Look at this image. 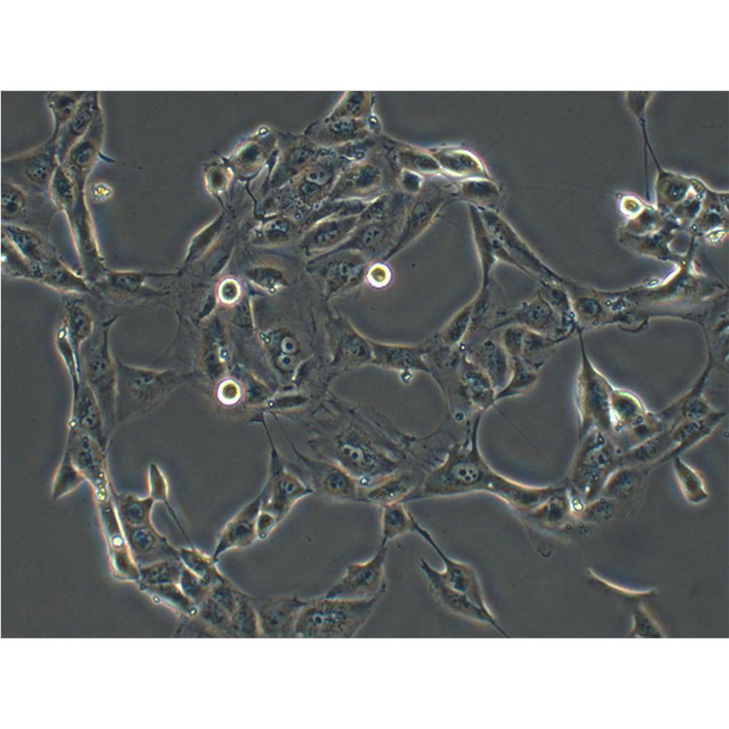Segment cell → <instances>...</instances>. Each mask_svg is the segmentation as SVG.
Wrapping results in <instances>:
<instances>
[{
  "label": "cell",
  "instance_id": "30",
  "mask_svg": "<svg viewBox=\"0 0 729 729\" xmlns=\"http://www.w3.org/2000/svg\"><path fill=\"white\" fill-rule=\"evenodd\" d=\"M456 192L457 197L468 204L489 209H493L500 196L498 186L492 179L480 177L462 179L456 184Z\"/></svg>",
  "mask_w": 729,
  "mask_h": 729
},
{
  "label": "cell",
  "instance_id": "26",
  "mask_svg": "<svg viewBox=\"0 0 729 729\" xmlns=\"http://www.w3.org/2000/svg\"><path fill=\"white\" fill-rule=\"evenodd\" d=\"M110 495L122 525L153 524L152 513L155 501L149 495L140 498L132 494L120 493L111 483Z\"/></svg>",
  "mask_w": 729,
  "mask_h": 729
},
{
  "label": "cell",
  "instance_id": "42",
  "mask_svg": "<svg viewBox=\"0 0 729 729\" xmlns=\"http://www.w3.org/2000/svg\"><path fill=\"white\" fill-rule=\"evenodd\" d=\"M112 192L110 187L103 184H96L93 187L92 190L93 196L96 199V201H103V199H107L112 195Z\"/></svg>",
  "mask_w": 729,
  "mask_h": 729
},
{
  "label": "cell",
  "instance_id": "13",
  "mask_svg": "<svg viewBox=\"0 0 729 729\" xmlns=\"http://www.w3.org/2000/svg\"><path fill=\"white\" fill-rule=\"evenodd\" d=\"M427 471L411 462L404 468L367 486H360L358 501L379 507L407 499L420 487Z\"/></svg>",
  "mask_w": 729,
  "mask_h": 729
},
{
  "label": "cell",
  "instance_id": "6",
  "mask_svg": "<svg viewBox=\"0 0 729 729\" xmlns=\"http://www.w3.org/2000/svg\"><path fill=\"white\" fill-rule=\"evenodd\" d=\"M387 552V547L379 545L369 559L349 564L324 597L355 600L382 597L387 588L384 572Z\"/></svg>",
  "mask_w": 729,
  "mask_h": 729
},
{
  "label": "cell",
  "instance_id": "1",
  "mask_svg": "<svg viewBox=\"0 0 729 729\" xmlns=\"http://www.w3.org/2000/svg\"><path fill=\"white\" fill-rule=\"evenodd\" d=\"M118 315L96 320L90 337L81 345L78 354L80 377L94 393L100 407L106 429L111 437L114 423L117 383L115 357L110 347L111 328Z\"/></svg>",
  "mask_w": 729,
  "mask_h": 729
},
{
  "label": "cell",
  "instance_id": "36",
  "mask_svg": "<svg viewBox=\"0 0 729 729\" xmlns=\"http://www.w3.org/2000/svg\"><path fill=\"white\" fill-rule=\"evenodd\" d=\"M48 194L51 202L65 216L70 212L75 201V185L61 165L56 169L51 179Z\"/></svg>",
  "mask_w": 729,
  "mask_h": 729
},
{
  "label": "cell",
  "instance_id": "32",
  "mask_svg": "<svg viewBox=\"0 0 729 729\" xmlns=\"http://www.w3.org/2000/svg\"><path fill=\"white\" fill-rule=\"evenodd\" d=\"M1 213L2 224H19L29 211L28 192L20 187L3 180Z\"/></svg>",
  "mask_w": 729,
  "mask_h": 729
},
{
  "label": "cell",
  "instance_id": "11",
  "mask_svg": "<svg viewBox=\"0 0 729 729\" xmlns=\"http://www.w3.org/2000/svg\"><path fill=\"white\" fill-rule=\"evenodd\" d=\"M59 166L53 147L41 148L7 159L2 164L3 180L35 194L48 193L53 174Z\"/></svg>",
  "mask_w": 729,
  "mask_h": 729
},
{
  "label": "cell",
  "instance_id": "4",
  "mask_svg": "<svg viewBox=\"0 0 729 729\" xmlns=\"http://www.w3.org/2000/svg\"><path fill=\"white\" fill-rule=\"evenodd\" d=\"M263 425L270 444V456L267 478L259 493L261 510L273 515L280 523L299 500L313 493L298 471L296 463L285 459L278 451Z\"/></svg>",
  "mask_w": 729,
  "mask_h": 729
},
{
  "label": "cell",
  "instance_id": "20",
  "mask_svg": "<svg viewBox=\"0 0 729 729\" xmlns=\"http://www.w3.org/2000/svg\"><path fill=\"white\" fill-rule=\"evenodd\" d=\"M420 567L436 596L448 609L463 617L482 623L490 624L508 637V635L496 623L490 610L481 608L467 596L449 587L439 576L438 571L431 567L423 558L420 559Z\"/></svg>",
  "mask_w": 729,
  "mask_h": 729
},
{
  "label": "cell",
  "instance_id": "29",
  "mask_svg": "<svg viewBox=\"0 0 729 729\" xmlns=\"http://www.w3.org/2000/svg\"><path fill=\"white\" fill-rule=\"evenodd\" d=\"M436 161L446 173L456 177L492 179L481 162L467 152L443 151L436 155Z\"/></svg>",
  "mask_w": 729,
  "mask_h": 729
},
{
  "label": "cell",
  "instance_id": "33",
  "mask_svg": "<svg viewBox=\"0 0 729 729\" xmlns=\"http://www.w3.org/2000/svg\"><path fill=\"white\" fill-rule=\"evenodd\" d=\"M84 481L83 476L64 451L51 484V498L58 500L75 491Z\"/></svg>",
  "mask_w": 729,
  "mask_h": 729
},
{
  "label": "cell",
  "instance_id": "2",
  "mask_svg": "<svg viewBox=\"0 0 729 729\" xmlns=\"http://www.w3.org/2000/svg\"><path fill=\"white\" fill-rule=\"evenodd\" d=\"M115 429L157 407L173 385L172 373L128 364L115 357Z\"/></svg>",
  "mask_w": 729,
  "mask_h": 729
},
{
  "label": "cell",
  "instance_id": "14",
  "mask_svg": "<svg viewBox=\"0 0 729 729\" xmlns=\"http://www.w3.org/2000/svg\"><path fill=\"white\" fill-rule=\"evenodd\" d=\"M72 402L68 422L93 438L107 451L110 439L99 403L80 373L69 375Z\"/></svg>",
  "mask_w": 729,
  "mask_h": 729
},
{
  "label": "cell",
  "instance_id": "7",
  "mask_svg": "<svg viewBox=\"0 0 729 729\" xmlns=\"http://www.w3.org/2000/svg\"><path fill=\"white\" fill-rule=\"evenodd\" d=\"M65 451L90 485L95 500L102 502L110 498L107 451L93 438L68 422Z\"/></svg>",
  "mask_w": 729,
  "mask_h": 729
},
{
  "label": "cell",
  "instance_id": "8",
  "mask_svg": "<svg viewBox=\"0 0 729 729\" xmlns=\"http://www.w3.org/2000/svg\"><path fill=\"white\" fill-rule=\"evenodd\" d=\"M456 197V185L453 188L424 186L406 209L399 236L383 260H389L414 241L431 224L444 206Z\"/></svg>",
  "mask_w": 729,
  "mask_h": 729
},
{
  "label": "cell",
  "instance_id": "25",
  "mask_svg": "<svg viewBox=\"0 0 729 729\" xmlns=\"http://www.w3.org/2000/svg\"><path fill=\"white\" fill-rule=\"evenodd\" d=\"M342 172L333 164L318 163L310 168L303 177L299 186L300 197L313 210L327 201Z\"/></svg>",
  "mask_w": 729,
  "mask_h": 729
},
{
  "label": "cell",
  "instance_id": "28",
  "mask_svg": "<svg viewBox=\"0 0 729 729\" xmlns=\"http://www.w3.org/2000/svg\"><path fill=\"white\" fill-rule=\"evenodd\" d=\"M381 540L379 545L387 544L399 537L413 533L415 517L405 503L398 502L379 507Z\"/></svg>",
  "mask_w": 729,
  "mask_h": 729
},
{
  "label": "cell",
  "instance_id": "12",
  "mask_svg": "<svg viewBox=\"0 0 729 729\" xmlns=\"http://www.w3.org/2000/svg\"><path fill=\"white\" fill-rule=\"evenodd\" d=\"M405 211L401 210L382 218L359 221L345 242L323 254L352 251L360 253L370 260L387 251V248L390 250L400 233Z\"/></svg>",
  "mask_w": 729,
  "mask_h": 729
},
{
  "label": "cell",
  "instance_id": "40",
  "mask_svg": "<svg viewBox=\"0 0 729 729\" xmlns=\"http://www.w3.org/2000/svg\"><path fill=\"white\" fill-rule=\"evenodd\" d=\"M368 273V278L369 281L374 285L386 283L388 281V278L390 276L389 270L388 268L382 264H374L367 269L366 271Z\"/></svg>",
  "mask_w": 729,
  "mask_h": 729
},
{
  "label": "cell",
  "instance_id": "5",
  "mask_svg": "<svg viewBox=\"0 0 729 729\" xmlns=\"http://www.w3.org/2000/svg\"><path fill=\"white\" fill-rule=\"evenodd\" d=\"M298 471L313 494L331 503L358 501V481L338 464L307 456L291 444Z\"/></svg>",
  "mask_w": 729,
  "mask_h": 729
},
{
  "label": "cell",
  "instance_id": "15",
  "mask_svg": "<svg viewBox=\"0 0 729 729\" xmlns=\"http://www.w3.org/2000/svg\"><path fill=\"white\" fill-rule=\"evenodd\" d=\"M96 504L110 562L114 572L124 578H137L140 576L139 567L130 551L111 495L107 500L97 502Z\"/></svg>",
  "mask_w": 729,
  "mask_h": 729
},
{
  "label": "cell",
  "instance_id": "17",
  "mask_svg": "<svg viewBox=\"0 0 729 729\" xmlns=\"http://www.w3.org/2000/svg\"><path fill=\"white\" fill-rule=\"evenodd\" d=\"M261 510V497L258 493L226 522L211 555L216 561L224 553L248 547L258 540L256 521Z\"/></svg>",
  "mask_w": 729,
  "mask_h": 729
},
{
  "label": "cell",
  "instance_id": "9",
  "mask_svg": "<svg viewBox=\"0 0 729 729\" xmlns=\"http://www.w3.org/2000/svg\"><path fill=\"white\" fill-rule=\"evenodd\" d=\"M478 208L489 232L517 262L523 272L540 281L557 283L560 280V277L542 262L499 214L493 209Z\"/></svg>",
  "mask_w": 729,
  "mask_h": 729
},
{
  "label": "cell",
  "instance_id": "35",
  "mask_svg": "<svg viewBox=\"0 0 729 729\" xmlns=\"http://www.w3.org/2000/svg\"><path fill=\"white\" fill-rule=\"evenodd\" d=\"M371 201L364 199H346L325 201L315 209L308 217V227L313 224L331 217L360 215Z\"/></svg>",
  "mask_w": 729,
  "mask_h": 729
},
{
  "label": "cell",
  "instance_id": "24",
  "mask_svg": "<svg viewBox=\"0 0 729 729\" xmlns=\"http://www.w3.org/2000/svg\"><path fill=\"white\" fill-rule=\"evenodd\" d=\"M39 283L66 295H85L93 293L87 279L71 270L56 255L39 268Z\"/></svg>",
  "mask_w": 729,
  "mask_h": 729
},
{
  "label": "cell",
  "instance_id": "21",
  "mask_svg": "<svg viewBox=\"0 0 729 729\" xmlns=\"http://www.w3.org/2000/svg\"><path fill=\"white\" fill-rule=\"evenodd\" d=\"M380 170L371 165L359 166L342 172L327 201L364 199L375 194L382 187Z\"/></svg>",
  "mask_w": 729,
  "mask_h": 729
},
{
  "label": "cell",
  "instance_id": "27",
  "mask_svg": "<svg viewBox=\"0 0 729 729\" xmlns=\"http://www.w3.org/2000/svg\"><path fill=\"white\" fill-rule=\"evenodd\" d=\"M471 227L483 276L482 288L490 283V274L497 262L493 252L492 236L486 227L478 208L468 204Z\"/></svg>",
  "mask_w": 729,
  "mask_h": 729
},
{
  "label": "cell",
  "instance_id": "39",
  "mask_svg": "<svg viewBox=\"0 0 729 729\" xmlns=\"http://www.w3.org/2000/svg\"><path fill=\"white\" fill-rule=\"evenodd\" d=\"M279 523L280 522L275 516L261 510L256 521V534L258 540H266L277 528Z\"/></svg>",
  "mask_w": 729,
  "mask_h": 729
},
{
  "label": "cell",
  "instance_id": "19",
  "mask_svg": "<svg viewBox=\"0 0 729 729\" xmlns=\"http://www.w3.org/2000/svg\"><path fill=\"white\" fill-rule=\"evenodd\" d=\"M359 219L360 215L331 217L313 224L303 239V250L316 257L335 249L349 238Z\"/></svg>",
  "mask_w": 729,
  "mask_h": 729
},
{
  "label": "cell",
  "instance_id": "18",
  "mask_svg": "<svg viewBox=\"0 0 729 729\" xmlns=\"http://www.w3.org/2000/svg\"><path fill=\"white\" fill-rule=\"evenodd\" d=\"M122 527L130 551L139 567L166 559L180 560L179 550L153 524Z\"/></svg>",
  "mask_w": 729,
  "mask_h": 729
},
{
  "label": "cell",
  "instance_id": "16",
  "mask_svg": "<svg viewBox=\"0 0 729 729\" xmlns=\"http://www.w3.org/2000/svg\"><path fill=\"white\" fill-rule=\"evenodd\" d=\"M369 259L352 251L322 254L310 261V270L324 281L327 288L336 290L359 280L366 273Z\"/></svg>",
  "mask_w": 729,
  "mask_h": 729
},
{
  "label": "cell",
  "instance_id": "37",
  "mask_svg": "<svg viewBox=\"0 0 729 729\" xmlns=\"http://www.w3.org/2000/svg\"><path fill=\"white\" fill-rule=\"evenodd\" d=\"M184 565L180 560L166 559L139 567L140 576L150 582L170 581L182 575Z\"/></svg>",
  "mask_w": 729,
  "mask_h": 729
},
{
  "label": "cell",
  "instance_id": "34",
  "mask_svg": "<svg viewBox=\"0 0 729 729\" xmlns=\"http://www.w3.org/2000/svg\"><path fill=\"white\" fill-rule=\"evenodd\" d=\"M148 483L149 495L155 501V503H162L165 506L169 515L175 522L177 526L188 542L189 546H193L194 544L192 542L191 538L187 535L176 510L170 503L167 480L160 468L154 463H151L149 466Z\"/></svg>",
  "mask_w": 729,
  "mask_h": 729
},
{
  "label": "cell",
  "instance_id": "10",
  "mask_svg": "<svg viewBox=\"0 0 729 729\" xmlns=\"http://www.w3.org/2000/svg\"><path fill=\"white\" fill-rule=\"evenodd\" d=\"M65 216L79 256L84 277L93 285L102 279L109 270L99 249L85 196L75 197L72 210Z\"/></svg>",
  "mask_w": 729,
  "mask_h": 729
},
{
  "label": "cell",
  "instance_id": "22",
  "mask_svg": "<svg viewBox=\"0 0 729 729\" xmlns=\"http://www.w3.org/2000/svg\"><path fill=\"white\" fill-rule=\"evenodd\" d=\"M61 315L58 328L65 335L78 362L80 348L92 335L97 320L85 301L73 295H64Z\"/></svg>",
  "mask_w": 729,
  "mask_h": 729
},
{
  "label": "cell",
  "instance_id": "3",
  "mask_svg": "<svg viewBox=\"0 0 729 729\" xmlns=\"http://www.w3.org/2000/svg\"><path fill=\"white\" fill-rule=\"evenodd\" d=\"M381 597L370 599H331L324 596L308 602L296 630L307 638H352L363 626Z\"/></svg>",
  "mask_w": 729,
  "mask_h": 729
},
{
  "label": "cell",
  "instance_id": "31",
  "mask_svg": "<svg viewBox=\"0 0 729 729\" xmlns=\"http://www.w3.org/2000/svg\"><path fill=\"white\" fill-rule=\"evenodd\" d=\"M1 272L6 276L39 283L41 275L37 267L28 261L3 235H1Z\"/></svg>",
  "mask_w": 729,
  "mask_h": 729
},
{
  "label": "cell",
  "instance_id": "38",
  "mask_svg": "<svg viewBox=\"0 0 729 729\" xmlns=\"http://www.w3.org/2000/svg\"><path fill=\"white\" fill-rule=\"evenodd\" d=\"M179 550L182 564L193 573L203 577L216 573V561L211 555H207L195 546L182 547Z\"/></svg>",
  "mask_w": 729,
  "mask_h": 729
},
{
  "label": "cell",
  "instance_id": "41",
  "mask_svg": "<svg viewBox=\"0 0 729 729\" xmlns=\"http://www.w3.org/2000/svg\"><path fill=\"white\" fill-rule=\"evenodd\" d=\"M400 182L405 190L414 194L419 193L424 187L422 177H419L418 174L414 172H409L404 174L402 177H400Z\"/></svg>",
  "mask_w": 729,
  "mask_h": 729
},
{
  "label": "cell",
  "instance_id": "23",
  "mask_svg": "<svg viewBox=\"0 0 729 729\" xmlns=\"http://www.w3.org/2000/svg\"><path fill=\"white\" fill-rule=\"evenodd\" d=\"M1 235L38 270L41 266L58 255L51 243L39 233L26 226L2 224Z\"/></svg>",
  "mask_w": 729,
  "mask_h": 729
}]
</instances>
